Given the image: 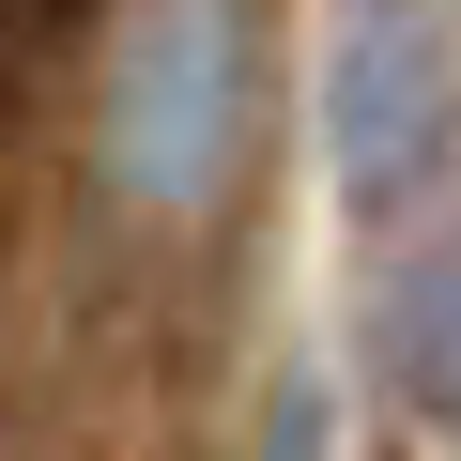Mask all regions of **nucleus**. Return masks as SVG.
I'll list each match as a JSON object with an SVG mask.
<instances>
[{
	"label": "nucleus",
	"mask_w": 461,
	"mask_h": 461,
	"mask_svg": "<svg viewBox=\"0 0 461 461\" xmlns=\"http://www.w3.org/2000/svg\"><path fill=\"white\" fill-rule=\"evenodd\" d=\"M262 154V0H123L93 62V185L154 230L230 215Z\"/></svg>",
	"instance_id": "f257e3e1"
},
{
	"label": "nucleus",
	"mask_w": 461,
	"mask_h": 461,
	"mask_svg": "<svg viewBox=\"0 0 461 461\" xmlns=\"http://www.w3.org/2000/svg\"><path fill=\"white\" fill-rule=\"evenodd\" d=\"M384 369L430 430H461V200H430L384 247Z\"/></svg>",
	"instance_id": "7ed1b4c3"
},
{
	"label": "nucleus",
	"mask_w": 461,
	"mask_h": 461,
	"mask_svg": "<svg viewBox=\"0 0 461 461\" xmlns=\"http://www.w3.org/2000/svg\"><path fill=\"white\" fill-rule=\"evenodd\" d=\"M323 154H339V200L369 230H415L430 200H461V32H446V0H354L339 16Z\"/></svg>",
	"instance_id": "f03ea898"
}]
</instances>
